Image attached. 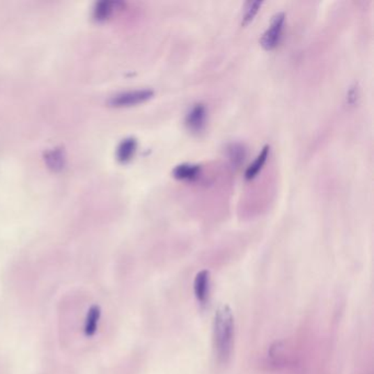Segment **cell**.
Wrapping results in <instances>:
<instances>
[{"label":"cell","instance_id":"cell-12","mask_svg":"<svg viewBox=\"0 0 374 374\" xmlns=\"http://www.w3.org/2000/svg\"><path fill=\"white\" fill-rule=\"evenodd\" d=\"M116 5H119L118 3H110V1H102V3H98L97 6L96 17L98 19H107L108 17L111 16L114 11V7Z\"/></svg>","mask_w":374,"mask_h":374},{"label":"cell","instance_id":"cell-9","mask_svg":"<svg viewBox=\"0 0 374 374\" xmlns=\"http://www.w3.org/2000/svg\"><path fill=\"white\" fill-rule=\"evenodd\" d=\"M100 314V307L98 305H93L91 307V310L88 311L85 322L86 336H93V334L96 333Z\"/></svg>","mask_w":374,"mask_h":374},{"label":"cell","instance_id":"cell-13","mask_svg":"<svg viewBox=\"0 0 374 374\" xmlns=\"http://www.w3.org/2000/svg\"><path fill=\"white\" fill-rule=\"evenodd\" d=\"M357 98H358V89L351 88L350 91H349L347 100H348L349 104H356Z\"/></svg>","mask_w":374,"mask_h":374},{"label":"cell","instance_id":"cell-11","mask_svg":"<svg viewBox=\"0 0 374 374\" xmlns=\"http://www.w3.org/2000/svg\"><path fill=\"white\" fill-rule=\"evenodd\" d=\"M227 153H228V157H230L233 165L240 166L244 163L246 158V150L243 145L231 144L227 148Z\"/></svg>","mask_w":374,"mask_h":374},{"label":"cell","instance_id":"cell-4","mask_svg":"<svg viewBox=\"0 0 374 374\" xmlns=\"http://www.w3.org/2000/svg\"><path fill=\"white\" fill-rule=\"evenodd\" d=\"M208 111L205 106L196 104L192 107L186 116V127L194 134H199L207 127Z\"/></svg>","mask_w":374,"mask_h":374},{"label":"cell","instance_id":"cell-6","mask_svg":"<svg viewBox=\"0 0 374 374\" xmlns=\"http://www.w3.org/2000/svg\"><path fill=\"white\" fill-rule=\"evenodd\" d=\"M201 167L194 164H181L173 171V178L181 181H194L199 178Z\"/></svg>","mask_w":374,"mask_h":374},{"label":"cell","instance_id":"cell-2","mask_svg":"<svg viewBox=\"0 0 374 374\" xmlns=\"http://www.w3.org/2000/svg\"><path fill=\"white\" fill-rule=\"evenodd\" d=\"M284 24H286V13H279L274 15L271 20L270 26L266 31L263 32L259 40V43L263 49L272 51L278 47L283 34Z\"/></svg>","mask_w":374,"mask_h":374},{"label":"cell","instance_id":"cell-7","mask_svg":"<svg viewBox=\"0 0 374 374\" xmlns=\"http://www.w3.org/2000/svg\"><path fill=\"white\" fill-rule=\"evenodd\" d=\"M269 148L268 145H266L265 148L261 150V152L259 153V155L256 157V159L254 160L253 163L249 165V167L246 169L245 178L247 180H253L255 179L258 173H260L261 169H263V166L266 164L267 158H268Z\"/></svg>","mask_w":374,"mask_h":374},{"label":"cell","instance_id":"cell-10","mask_svg":"<svg viewBox=\"0 0 374 374\" xmlns=\"http://www.w3.org/2000/svg\"><path fill=\"white\" fill-rule=\"evenodd\" d=\"M263 1H247L244 5L243 17H242V26H246L251 24V21L257 16L260 10Z\"/></svg>","mask_w":374,"mask_h":374},{"label":"cell","instance_id":"cell-3","mask_svg":"<svg viewBox=\"0 0 374 374\" xmlns=\"http://www.w3.org/2000/svg\"><path fill=\"white\" fill-rule=\"evenodd\" d=\"M154 97V91L150 89H139V91H125L112 97L110 104L114 107H132L143 104Z\"/></svg>","mask_w":374,"mask_h":374},{"label":"cell","instance_id":"cell-8","mask_svg":"<svg viewBox=\"0 0 374 374\" xmlns=\"http://www.w3.org/2000/svg\"><path fill=\"white\" fill-rule=\"evenodd\" d=\"M137 150V142L135 139H124L116 150V157L121 163H127L134 157Z\"/></svg>","mask_w":374,"mask_h":374},{"label":"cell","instance_id":"cell-5","mask_svg":"<svg viewBox=\"0 0 374 374\" xmlns=\"http://www.w3.org/2000/svg\"><path fill=\"white\" fill-rule=\"evenodd\" d=\"M194 297L200 305L207 304L210 295V272L202 270L196 274L194 281Z\"/></svg>","mask_w":374,"mask_h":374},{"label":"cell","instance_id":"cell-1","mask_svg":"<svg viewBox=\"0 0 374 374\" xmlns=\"http://www.w3.org/2000/svg\"><path fill=\"white\" fill-rule=\"evenodd\" d=\"M235 322L232 310L227 305L219 307L213 322L215 354L221 364H227L232 356Z\"/></svg>","mask_w":374,"mask_h":374}]
</instances>
